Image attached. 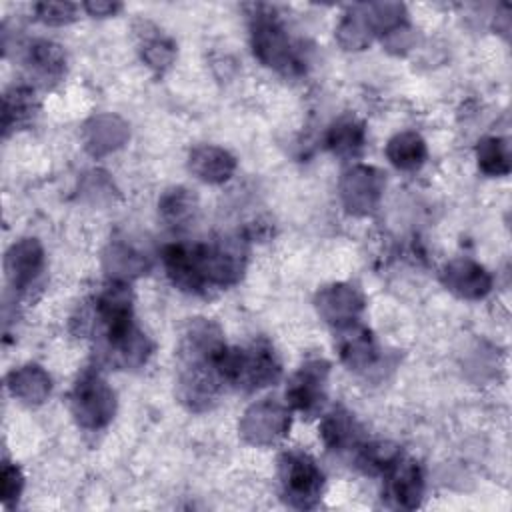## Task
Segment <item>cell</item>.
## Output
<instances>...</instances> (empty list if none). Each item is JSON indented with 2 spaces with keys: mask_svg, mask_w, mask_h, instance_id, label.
I'll list each match as a JSON object with an SVG mask.
<instances>
[{
  "mask_svg": "<svg viewBox=\"0 0 512 512\" xmlns=\"http://www.w3.org/2000/svg\"><path fill=\"white\" fill-rule=\"evenodd\" d=\"M320 434L324 444L332 450H350L352 446H358L362 438V430L358 422L342 406L330 410L324 416L320 424Z\"/></svg>",
  "mask_w": 512,
  "mask_h": 512,
  "instance_id": "cell-15",
  "label": "cell"
},
{
  "mask_svg": "<svg viewBox=\"0 0 512 512\" xmlns=\"http://www.w3.org/2000/svg\"><path fill=\"white\" fill-rule=\"evenodd\" d=\"M226 344L216 324L196 318L178 348V396L194 412L210 408L222 388L220 358Z\"/></svg>",
  "mask_w": 512,
  "mask_h": 512,
  "instance_id": "cell-1",
  "label": "cell"
},
{
  "mask_svg": "<svg viewBox=\"0 0 512 512\" xmlns=\"http://www.w3.org/2000/svg\"><path fill=\"white\" fill-rule=\"evenodd\" d=\"M384 188V178L376 168L356 166L344 174L340 190L346 208L354 214L370 212Z\"/></svg>",
  "mask_w": 512,
  "mask_h": 512,
  "instance_id": "cell-10",
  "label": "cell"
},
{
  "mask_svg": "<svg viewBox=\"0 0 512 512\" xmlns=\"http://www.w3.org/2000/svg\"><path fill=\"white\" fill-rule=\"evenodd\" d=\"M70 408L82 428L96 430L112 420L116 398L100 374L86 370L70 394Z\"/></svg>",
  "mask_w": 512,
  "mask_h": 512,
  "instance_id": "cell-6",
  "label": "cell"
},
{
  "mask_svg": "<svg viewBox=\"0 0 512 512\" xmlns=\"http://www.w3.org/2000/svg\"><path fill=\"white\" fill-rule=\"evenodd\" d=\"M84 8L92 14V16H110L116 10H120V4L114 2H86Z\"/></svg>",
  "mask_w": 512,
  "mask_h": 512,
  "instance_id": "cell-30",
  "label": "cell"
},
{
  "mask_svg": "<svg viewBox=\"0 0 512 512\" xmlns=\"http://www.w3.org/2000/svg\"><path fill=\"white\" fill-rule=\"evenodd\" d=\"M220 372L226 384L242 390H258L278 382L280 362L268 342H252L244 348H224Z\"/></svg>",
  "mask_w": 512,
  "mask_h": 512,
  "instance_id": "cell-3",
  "label": "cell"
},
{
  "mask_svg": "<svg viewBox=\"0 0 512 512\" xmlns=\"http://www.w3.org/2000/svg\"><path fill=\"white\" fill-rule=\"evenodd\" d=\"M8 386L14 396L28 404H40L50 394V378L38 366H24L14 370L8 378Z\"/></svg>",
  "mask_w": 512,
  "mask_h": 512,
  "instance_id": "cell-18",
  "label": "cell"
},
{
  "mask_svg": "<svg viewBox=\"0 0 512 512\" xmlns=\"http://www.w3.org/2000/svg\"><path fill=\"white\" fill-rule=\"evenodd\" d=\"M26 64L42 80H58L66 68V56L58 44L38 40L26 52Z\"/></svg>",
  "mask_w": 512,
  "mask_h": 512,
  "instance_id": "cell-17",
  "label": "cell"
},
{
  "mask_svg": "<svg viewBox=\"0 0 512 512\" xmlns=\"http://www.w3.org/2000/svg\"><path fill=\"white\" fill-rule=\"evenodd\" d=\"M316 306H318V312L328 322L340 326L356 320L358 312L364 308V300L352 286L334 284L318 292Z\"/></svg>",
  "mask_w": 512,
  "mask_h": 512,
  "instance_id": "cell-14",
  "label": "cell"
},
{
  "mask_svg": "<svg viewBox=\"0 0 512 512\" xmlns=\"http://www.w3.org/2000/svg\"><path fill=\"white\" fill-rule=\"evenodd\" d=\"M24 486V478L22 472L18 470V466H12L10 462H4L2 468V500L8 504L10 500H18L20 492Z\"/></svg>",
  "mask_w": 512,
  "mask_h": 512,
  "instance_id": "cell-29",
  "label": "cell"
},
{
  "mask_svg": "<svg viewBox=\"0 0 512 512\" xmlns=\"http://www.w3.org/2000/svg\"><path fill=\"white\" fill-rule=\"evenodd\" d=\"M326 382H328V364L324 360L306 362L288 382L286 400L292 408L314 414L326 400Z\"/></svg>",
  "mask_w": 512,
  "mask_h": 512,
  "instance_id": "cell-7",
  "label": "cell"
},
{
  "mask_svg": "<svg viewBox=\"0 0 512 512\" xmlns=\"http://www.w3.org/2000/svg\"><path fill=\"white\" fill-rule=\"evenodd\" d=\"M280 482L288 504L294 508H312L320 500L324 476L312 456L300 450H288L280 456Z\"/></svg>",
  "mask_w": 512,
  "mask_h": 512,
  "instance_id": "cell-5",
  "label": "cell"
},
{
  "mask_svg": "<svg viewBox=\"0 0 512 512\" xmlns=\"http://www.w3.org/2000/svg\"><path fill=\"white\" fill-rule=\"evenodd\" d=\"M364 142V124L356 118H340L332 124L326 144L338 156L356 154Z\"/></svg>",
  "mask_w": 512,
  "mask_h": 512,
  "instance_id": "cell-20",
  "label": "cell"
},
{
  "mask_svg": "<svg viewBox=\"0 0 512 512\" xmlns=\"http://www.w3.org/2000/svg\"><path fill=\"white\" fill-rule=\"evenodd\" d=\"M162 260L172 284L194 294L214 286L226 288L244 272V248L230 238L210 244H170Z\"/></svg>",
  "mask_w": 512,
  "mask_h": 512,
  "instance_id": "cell-2",
  "label": "cell"
},
{
  "mask_svg": "<svg viewBox=\"0 0 512 512\" xmlns=\"http://www.w3.org/2000/svg\"><path fill=\"white\" fill-rule=\"evenodd\" d=\"M388 160L400 170H414L426 158V144L416 132H400L386 146Z\"/></svg>",
  "mask_w": 512,
  "mask_h": 512,
  "instance_id": "cell-19",
  "label": "cell"
},
{
  "mask_svg": "<svg viewBox=\"0 0 512 512\" xmlns=\"http://www.w3.org/2000/svg\"><path fill=\"white\" fill-rule=\"evenodd\" d=\"M236 160L222 148L198 146L190 152V170L204 182H224L232 176Z\"/></svg>",
  "mask_w": 512,
  "mask_h": 512,
  "instance_id": "cell-16",
  "label": "cell"
},
{
  "mask_svg": "<svg viewBox=\"0 0 512 512\" xmlns=\"http://www.w3.org/2000/svg\"><path fill=\"white\" fill-rule=\"evenodd\" d=\"M444 286L460 298L478 300L484 298L492 288L490 274L472 260H452L442 272Z\"/></svg>",
  "mask_w": 512,
  "mask_h": 512,
  "instance_id": "cell-11",
  "label": "cell"
},
{
  "mask_svg": "<svg viewBox=\"0 0 512 512\" xmlns=\"http://www.w3.org/2000/svg\"><path fill=\"white\" fill-rule=\"evenodd\" d=\"M370 26L362 12L352 10V14H346V18L340 22L338 28V40L348 50H360L370 42Z\"/></svg>",
  "mask_w": 512,
  "mask_h": 512,
  "instance_id": "cell-25",
  "label": "cell"
},
{
  "mask_svg": "<svg viewBox=\"0 0 512 512\" xmlns=\"http://www.w3.org/2000/svg\"><path fill=\"white\" fill-rule=\"evenodd\" d=\"M36 110V100L34 92L26 86H14L6 92L4 96V114H2V124L4 130L8 132L10 128L22 126L32 118Z\"/></svg>",
  "mask_w": 512,
  "mask_h": 512,
  "instance_id": "cell-22",
  "label": "cell"
},
{
  "mask_svg": "<svg viewBox=\"0 0 512 512\" xmlns=\"http://www.w3.org/2000/svg\"><path fill=\"white\" fill-rule=\"evenodd\" d=\"M384 496L396 508L412 510L420 506L424 494V478L420 466L410 458H398L386 472Z\"/></svg>",
  "mask_w": 512,
  "mask_h": 512,
  "instance_id": "cell-9",
  "label": "cell"
},
{
  "mask_svg": "<svg viewBox=\"0 0 512 512\" xmlns=\"http://www.w3.org/2000/svg\"><path fill=\"white\" fill-rule=\"evenodd\" d=\"M142 58L152 68H166L174 58V44L162 34L146 36L142 44Z\"/></svg>",
  "mask_w": 512,
  "mask_h": 512,
  "instance_id": "cell-26",
  "label": "cell"
},
{
  "mask_svg": "<svg viewBox=\"0 0 512 512\" xmlns=\"http://www.w3.org/2000/svg\"><path fill=\"white\" fill-rule=\"evenodd\" d=\"M336 346L342 362L350 370H364L376 360V344L370 330L356 320L340 324Z\"/></svg>",
  "mask_w": 512,
  "mask_h": 512,
  "instance_id": "cell-13",
  "label": "cell"
},
{
  "mask_svg": "<svg viewBox=\"0 0 512 512\" xmlns=\"http://www.w3.org/2000/svg\"><path fill=\"white\" fill-rule=\"evenodd\" d=\"M42 264H44L42 246L34 238H24L12 244V248L6 252V260H4L6 278L16 290H24L40 274Z\"/></svg>",
  "mask_w": 512,
  "mask_h": 512,
  "instance_id": "cell-12",
  "label": "cell"
},
{
  "mask_svg": "<svg viewBox=\"0 0 512 512\" xmlns=\"http://www.w3.org/2000/svg\"><path fill=\"white\" fill-rule=\"evenodd\" d=\"M36 14L46 24H66L74 20L76 6L70 2H40L36 4Z\"/></svg>",
  "mask_w": 512,
  "mask_h": 512,
  "instance_id": "cell-28",
  "label": "cell"
},
{
  "mask_svg": "<svg viewBox=\"0 0 512 512\" xmlns=\"http://www.w3.org/2000/svg\"><path fill=\"white\" fill-rule=\"evenodd\" d=\"M478 166L488 176H506L510 172V148L504 138L488 136L476 146Z\"/></svg>",
  "mask_w": 512,
  "mask_h": 512,
  "instance_id": "cell-21",
  "label": "cell"
},
{
  "mask_svg": "<svg viewBox=\"0 0 512 512\" xmlns=\"http://www.w3.org/2000/svg\"><path fill=\"white\" fill-rule=\"evenodd\" d=\"M160 214L170 226H184L196 212V196L186 188H172L160 198Z\"/></svg>",
  "mask_w": 512,
  "mask_h": 512,
  "instance_id": "cell-23",
  "label": "cell"
},
{
  "mask_svg": "<svg viewBox=\"0 0 512 512\" xmlns=\"http://www.w3.org/2000/svg\"><path fill=\"white\" fill-rule=\"evenodd\" d=\"M254 12L250 14V34H252V48L256 58L272 68L290 72L298 68L296 52L290 44V38L268 6H252Z\"/></svg>",
  "mask_w": 512,
  "mask_h": 512,
  "instance_id": "cell-4",
  "label": "cell"
},
{
  "mask_svg": "<svg viewBox=\"0 0 512 512\" xmlns=\"http://www.w3.org/2000/svg\"><path fill=\"white\" fill-rule=\"evenodd\" d=\"M106 262L110 266V270H118L116 274L120 276H130V274H140L146 268V262L140 254L132 252L126 246H114L112 254L106 256Z\"/></svg>",
  "mask_w": 512,
  "mask_h": 512,
  "instance_id": "cell-27",
  "label": "cell"
},
{
  "mask_svg": "<svg viewBox=\"0 0 512 512\" xmlns=\"http://www.w3.org/2000/svg\"><path fill=\"white\" fill-rule=\"evenodd\" d=\"M400 456V448L392 442H370L360 446L358 466L368 474H384Z\"/></svg>",
  "mask_w": 512,
  "mask_h": 512,
  "instance_id": "cell-24",
  "label": "cell"
},
{
  "mask_svg": "<svg viewBox=\"0 0 512 512\" xmlns=\"http://www.w3.org/2000/svg\"><path fill=\"white\" fill-rule=\"evenodd\" d=\"M290 414L284 406L264 400L254 404L240 422L242 436L252 444H272L286 434Z\"/></svg>",
  "mask_w": 512,
  "mask_h": 512,
  "instance_id": "cell-8",
  "label": "cell"
}]
</instances>
